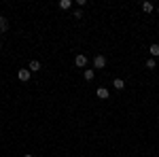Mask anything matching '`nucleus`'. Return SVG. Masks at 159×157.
<instances>
[{"mask_svg":"<svg viewBox=\"0 0 159 157\" xmlns=\"http://www.w3.org/2000/svg\"><path fill=\"white\" fill-rule=\"evenodd\" d=\"M93 68H106V58H104L102 53L93 58Z\"/></svg>","mask_w":159,"mask_h":157,"instance_id":"obj_1","label":"nucleus"},{"mask_svg":"<svg viewBox=\"0 0 159 157\" xmlns=\"http://www.w3.org/2000/svg\"><path fill=\"white\" fill-rule=\"evenodd\" d=\"M74 66H76V68H85L87 66V58L83 55V53H79V55L74 58Z\"/></svg>","mask_w":159,"mask_h":157,"instance_id":"obj_2","label":"nucleus"},{"mask_svg":"<svg viewBox=\"0 0 159 157\" xmlns=\"http://www.w3.org/2000/svg\"><path fill=\"white\" fill-rule=\"evenodd\" d=\"M30 74H32V72H30L28 68H21V70L17 72V76H19V81H24V83H25V81H30Z\"/></svg>","mask_w":159,"mask_h":157,"instance_id":"obj_3","label":"nucleus"},{"mask_svg":"<svg viewBox=\"0 0 159 157\" xmlns=\"http://www.w3.org/2000/svg\"><path fill=\"white\" fill-rule=\"evenodd\" d=\"M28 70H30V72H40V62L32 60L30 64H28Z\"/></svg>","mask_w":159,"mask_h":157,"instance_id":"obj_4","label":"nucleus"},{"mask_svg":"<svg viewBox=\"0 0 159 157\" xmlns=\"http://www.w3.org/2000/svg\"><path fill=\"white\" fill-rule=\"evenodd\" d=\"M7 30H9V21H7V17H4V15H0V34H2V32H7Z\"/></svg>","mask_w":159,"mask_h":157,"instance_id":"obj_5","label":"nucleus"},{"mask_svg":"<svg viewBox=\"0 0 159 157\" xmlns=\"http://www.w3.org/2000/svg\"><path fill=\"white\" fill-rule=\"evenodd\" d=\"M83 76H85V81H93V76H96V70H93V68H87L85 72H83Z\"/></svg>","mask_w":159,"mask_h":157,"instance_id":"obj_6","label":"nucleus"},{"mask_svg":"<svg viewBox=\"0 0 159 157\" xmlns=\"http://www.w3.org/2000/svg\"><path fill=\"white\" fill-rule=\"evenodd\" d=\"M112 87L121 91V89H125V81H123V79H115V81H112Z\"/></svg>","mask_w":159,"mask_h":157,"instance_id":"obj_7","label":"nucleus"},{"mask_svg":"<svg viewBox=\"0 0 159 157\" xmlns=\"http://www.w3.org/2000/svg\"><path fill=\"white\" fill-rule=\"evenodd\" d=\"M144 66H147L148 70H155V68H157V60H155V58H148Z\"/></svg>","mask_w":159,"mask_h":157,"instance_id":"obj_8","label":"nucleus"},{"mask_svg":"<svg viewBox=\"0 0 159 157\" xmlns=\"http://www.w3.org/2000/svg\"><path fill=\"white\" fill-rule=\"evenodd\" d=\"M96 94H98V98H100V100H106V98H108V89H106V87H100V89L96 91Z\"/></svg>","mask_w":159,"mask_h":157,"instance_id":"obj_9","label":"nucleus"},{"mask_svg":"<svg viewBox=\"0 0 159 157\" xmlns=\"http://www.w3.org/2000/svg\"><path fill=\"white\" fill-rule=\"evenodd\" d=\"M148 53H151V58H159V45H151Z\"/></svg>","mask_w":159,"mask_h":157,"instance_id":"obj_10","label":"nucleus"},{"mask_svg":"<svg viewBox=\"0 0 159 157\" xmlns=\"http://www.w3.org/2000/svg\"><path fill=\"white\" fill-rule=\"evenodd\" d=\"M72 7V0H60V9L61 11H68Z\"/></svg>","mask_w":159,"mask_h":157,"instance_id":"obj_11","label":"nucleus"},{"mask_svg":"<svg viewBox=\"0 0 159 157\" xmlns=\"http://www.w3.org/2000/svg\"><path fill=\"white\" fill-rule=\"evenodd\" d=\"M142 11H144V13H153V4H151L148 0H144V2H142Z\"/></svg>","mask_w":159,"mask_h":157,"instance_id":"obj_12","label":"nucleus"},{"mask_svg":"<svg viewBox=\"0 0 159 157\" xmlns=\"http://www.w3.org/2000/svg\"><path fill=\"white\" fill-rule=\"evenodd\" d=\"M83 17V11H74V19H81Z\"/></svg>","mask_w":159,"mask_h":157,"instance_id":"obj_13","label":"nucleus"},{"mask_svg":"<svg viewBox=\"0 0 159 157\" xmlns=\"http://www.w3.org/2000/svg\"><path fill=\"white\" fill-rule=\"evenodd\" d=\"M24 157H32V155H30V153H25V155H24Z\"/></svg>","mask_w":159,"mask_h":157,"instance_id":"obj_14","label":"nucleus"},{"mask_svg":"<svg viewBox=\"0 0 159 157\" xmlns=\"http://www.w3.org/2000/svg\"><path fill=\"white\" fill-rule=\"evenodd\" d=\"M157 13H159V9H157Z\"/></svg>","mask_w":159,"mask_h":157,"instance_id":"obj_15","label":"nucleus"}]
</instances>
